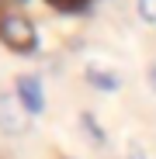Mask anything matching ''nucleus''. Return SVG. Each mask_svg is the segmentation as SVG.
Wrapping results in <instances>:
<instances>
[{
	"mask_svg": "<svg viewBox=\"0 0 156 159\" xmlns=\"http://www.w3.org/2000/svg\"><path fill=\"white\" fill-rule=\"evenodd\" d=\"M0 42H4L11 52L31 56L35 45H38V31H35L31 17H24L14 7H4V11H0Z\"/></svg>",
	"mask_w": 156,
	"mask_h": 159,
	"instance_id": "obj_1",
	"label": "nucleus"
},
{
	"mask_svg": "<svg viewBox=\"0 0 156 159\" xmlns=\"http://www.w3.org/2000/svg\"><path fill=\"white\" fill-rule=\"evenodd\" d=\"M28 128H31V114L24 111V104L11 93H0V131L11 139H21L28 135Z\"/></svg>",
	"mask_w": 156,
	"mask_h": 159,
	"instance_id": "obj_2",
	"label": "nucleus"
},
{
	"mask_svg": "<svg viewBox=\"0 0 156 159\" xmlns=\"http://www.w3.org/2000/svg\"><path fill=\"white\" fill-rule=\"evenodd\" d=\"M14 97L24 104V111H28V114H42V111H45V90H42V80L31 76V73L17 76V83H14Z\"/></svg>",
	"mask_w": 156,
	"mask_h": 159,
	"instance_id": "obj_3",
	"label": "nucleus"
},
{
	"mask_svg": "<svg viewBox=\"0 0 156 159\" xmlns=\"http://www.w3.org/2000/svg\"><path fill=\"white\" fill-rule=\"evenodd\" d=\"M87 83H90L94 90H104V93H115V90H121V76H118L115 69H104V66L90 62V66H87Z\"/></svg>",
	"mask_w": 156,
	"mask_h": 159,
	"instance_id": "obj_4",
	"label": "nucleus"
},
{
	"mask_svg": "<svg viewBox=\"0 0 156 159\" xmlns=\"http://www.w3.org/2000/svg\"><path fill=\"white\" fill-rule=\"evenodd\" d=\"M80 125H83V131H87V139H90V142L104 145V128H101V121H97L90 111H83V114H80Z\"/></svg>",
	"mask_w": 156,
	"mask_h": 159,
	"instance_id": "obj_5",
	"label": "nucleus"
},
{
	"mask_svg": "<svg viewBox=\"0 0 156 159\" xmlns=\"http://www.w3.org/2000/svg\"><path fill=\"white\" fill-rule=\"evenodd\" d=\"M135 14L146 24H156V0H135Z\"/></svg>",
	"mask_w": 156,
	"mask_h": 159,
	"instance_id": "obj_6",
	"label": "nucleus"
},
{
	"mask_svg": "<svg viewBox=\"0 0 156 159\" xmlns=\"http://www.w3.org/2000/svg\"><path fill=\"white\" fill-rule=\"evenodd\" d=\"M121 159H149V152L142 149V142H128L121 149Z\"/></svg>",
	"mask_w": 156,
	"mask_h": 159,
	"instance_id": "obj_7",
	"label": "nucleus"
},
{
	"mask_svg": "<svg viewBox=\"0 0 156 159\" xmlns=\"http://www.w3.org/2000/svg\"><path fill=\"white\" fill-rule=\"evenodd\" d=\"M146 76H149V87L156 90V62H149V73H146Z\"/></svg>",
	"mask_w": 156,
	"mask_h": 159,
	"instance_id": "obj_8",
	"label": "nucleus"
},
{
	"mask_svg": "<svg viewBox=\"0 0 156 159\" xmlns=\"http://www.w3.org/2000/svg\"><path fill=\"white\" fill-rule=\"evenodd\" d=\"M11 4H14V11H17V7H28L31 0H11Z\"/></svg>",
	"mask_w": 156,
	"mask_h": 159,
	"instance_id": "obj_9",
	"label": "nucleus"
}]
</instances>
